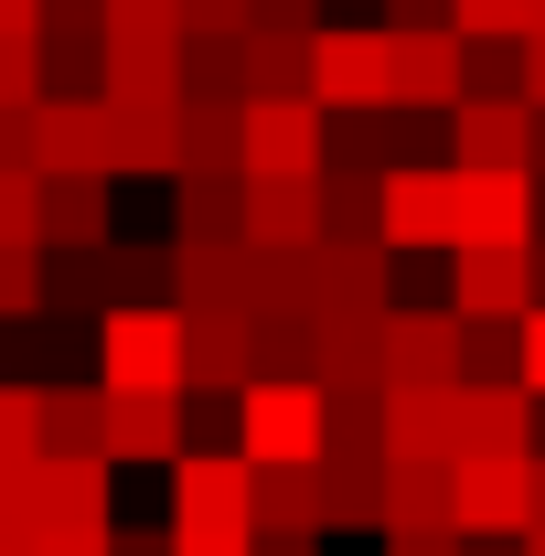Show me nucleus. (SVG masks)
Segmentation results:
<instances>
[{
  "instance_id": "obj_1",
  "label": "nucleus",
  "mask_w": 545,
  "mask_h": 556,
  "mask_svg": "<svg viewBox=\"0 0 545 556\" xmlns=\"http://www.w3.org/2000/svg\"><path fill=\"white\" fill-rule=\"evenodd\" d=\"M310 108L321 118H385L396 108V54H385V22H321L310 33Z\"/></svg>"
},
{
  "instance_id": "obj_2",
  "label": "nucleus",
  "mask_w": 545,
  "mask_h": 556,
  "mask_svg": "<svg viewBox=\"0 0 545 556\" xmlns=\"http://www.w3.org/2000/svg\"><path fill=\"white\" fill-rule=\"evenodd\" d=\"M321 428H332L321 386H246L236 396V460L246 471H310L321 460Z\"/></svg>"
},
{
  "instance_id": "obj_3",
  "label": "nucleus",
  "mask_w": 545,
  "mask_h": 556,
  "mask_svg": "<svg viewBox=\"0 0 545 556\" xmlns=\"http://www.w3.org/2000/svg\"><path fill=\"white\" fill-rule=\"evenodd\" d=\"M107 396H182V311H97Z\"/></svg>"
},
{
  "instance_id": "obj_4",
  "label": "nucleus",
  "mask_w": 545,
  "mask_h": 556,
  "mask_svg": "<svg viewBox=\"0 0 545 556\" xmlns=\"http://www.w3.org/2000/svg\"><path fill=\"white\" fill-rule=\"evenodd\" d=\"M172 535H257V471L236 450H182L172 460Z\"/></svg>"
},
{
  "instance_id": "obj_5",
  "label": "nucleus",
  "mask_w": 545,
  "mask_h": 556,
  "mask_svg": "<svg viewBox=\"0 0 545 556\" xmlns=\"http://www.w3.org/2000/svg\"><path fill=\"white\" fill-rule=\"evenodd\" d=\"M375 236H385V257H407V247H439V257H460V161L385 172V214H375Z\"/></svg>"
},
{
  "instance_id": "obj_6",
  "label": "nucleus",
  "mask_w": 545,
  "mask_h": 556,
  "mask_svg": "<svg viewBox=\"0 0 545 556\" xmlns=\"http://www.w3.org/2000/svg\"><path fill=\"white\" fill-rule=\"evenodd\" d=\"M460 311L428 300V311H385V396H449L460 386Z\"/></svg>"
},
{
  "instance_id": "obj_7",
  "label": "nucleus",
  "mask_w": 545,
  "mask_h": 556,
  "mask_svg": "<svg viewBox=\"0 0 545 556\" xmlns=\"http://www.w3.org/2000/svg\"><path fill=\"white\" fill-rule=\"evenodd\" d=\"M449 525H460V546H481V535L524 546L535 535V460H460L449 471Z\"/></svg>"
},
{
  "instance_id": "obj_8",
  "label": "nucleus",
  "mask_w": 545,
  "mask_h": 556,
  "mask_svg": "<svg viewBox=\"0 0 545 556\" xmlns=\"http://www.w3.org/2000/svg\"><path fill=\"white\" fill-rule=\"evenodd\" d=\"M321 161H332V118L310 97L246 108V182H321Z\"/></svg>"
},
{
  "instance_id": "obj_9",
  "label": "nucleus",
  "mask_w": 545,
  "mask_h": 556,
  "mask_svg": "<svg viewBox=\"0 0 545 556\" xmlns=\"http://www.w3.org/2000/svg\"><path fill=\"white\" fill-rule=\"evenodd\" d=\"M310 386L321 396H385V311H321L310 321Z\"/></svg>"
},
{
  "instance_id": "obj_10",
  "label": "nucleus",
  "mask_w": 545,
  "mask_h": 556,
  "mask_svg": "<svg viewBox=\"0 0 545 556\" xmlns=\"http://www.w3.org/2000/svg\"><path fill=\"white\" fill-rule=\"evenodd\" d=\"M385 54H396V108L460 118V97H471V43L460 33H385Z\"/></svg>"
},
{
  "instance_id": "obj_11",
  "label": "nucleus",
  "mask_w": 545,
  "mask_h": 556,
  "mask_svg": "<svg viewBox=\"0 0 545 556\" xmlns=\"http://www.w3.org/2000/svg\"><path fill=\"white\" fill-rule=\"evenodd\" d=\"M449 311L460 321H535V247H471V257H449Z\"/></svg>"
},
{
  "instance_id": "obj_12",
  "label": "nucleus",
  "mask_w": 545,
  "mask_h": 556,
  "mask_svg": "<svg viewBox=\"0 0 545 556\" xmlns=\"http://www.w3.org/2000/svg\"><path fill=\"white\" fill-rule=\"evenodd\" d=\"M257 386V332L236 311H182V396H246Z\"/></svg>"
},
{
  "instance_id": "obj_13",
  "label": "nucleus",
  "mask_w": 545,
  "mask_h": 556,
  "mask_svg": "<svg viewBox=\"0 0 545 556\" xmlns=\"http://www.w3.org/2000/svg\"><path fill=\"white\" fill-rule=\"evenodd\" d=\"M545 396L535 386H460V460H535Z\"/></svg>"
},
{
  "instance_id": "obj_14",
  "label": "nucleus",
  "mask_w": 545,
  "mask_h": 556,
  "mask_svg": "<svg viewBox=\"0 0 545 556\" xmlns=\"http://www.w3.org/2000/svg\"><path fill=\"white\" fill-rule=\"evenodd\" d=\"M172 311H236V321H257V247L246 236H225V247H172Z\"/></svg>"
},
{
  "instance_id": "obj_15",
  "label": "nucleus",
  "mask_w": 545,
  "mask_h": 556,
  "mask_svg": "<svg viewBox=\"0 0 545 556\" xmlns=\"http://www.w3.org/2000/svg\"><path fill=\"white\" fill-rule=\"evenodd\" d=\"M332 214H321V182H246V247L257 257H321Z\"/></svg>"
},
{
  "instance_id": "obj_16",
  "label": "nucleus",
  "mask_w": 545,
  "mask_h": 556,
  "mask_svg": "<svg viewBox=\"0 0 545 556\" xmlns=\"http://www.w3.org/2000/svg\"><path fill=\"white\" fill-rule=\"evenodd\" d=\"M471 247H535V172H460V257Z\"/></svg>"
},
{
  "instance_id": "obj_17",
  "label": "nucleus",
  "mask_w": 545,
  "mask_h": 556,
  "mask_svg": "<svg viewBox=\"0 0 545 556\" xmlns=\"http://www.w3.org/2000/svg\"><path fill=\"white\" fill-rule=\"evenodd\" d=\"M449 150H460V172H535V108H514V97H460Z\"/></svg>"
},
{
  "instance_id": "obj_18",
  "label": "nucleus",
  "mask_w": 545,
  "mask_h": 556,
  "mask_svg": "<svg viewBox=\"0 0 545 556\" xmlns=\"http://www.w3.org/2000/svg\"><path fill=\"white\" fill-rule=\"evenodd\" d=\"M321 311H396L385 300V278H396V257H385V236H321Z\"/></svg>"
},
{
  "instance_id": "obj_19",
  "label": "nucleus",
  "mask_w": 545,
  "mask_h": 556,
  "mask_svg": "<svg viewBox=\"0 0 545 556\" xmlns=\"http://www.w3.org/2000/svg\"><path fill=\"white\" fill-rule=\"evenodd\" d=\"M182 396H107V471L118 460H182Z\"/></svg>"
},
{
  "instance_id": "obj_20",
  "label": "nucleus",
  "mask_w": 545,
  "mask_h": 556,
  "mask_svg": "<svg viewBox=\"0 0 545 556\" xmlns=\"http://www.w3.org/2000/svg\"><path fill=\"white\" fill-rule=\"evenodd\" d=\"M107 182H43V247L54 257H107Z\"/></svg>"
},
{
  "instance_id": "obj_21",
  "label": "nucleus",
  "mask_w": 545,
  "mask_h": 556,
  "mask_svg": "<svg viewBox=\"0 0 545 556\" xmlns=\"http://www.w3.org/2000/svg\"><path fill=\"white\" fill-rule=\"evenodd\" d=\"M43 460H107V386H43Z\"/></svg>"
},
{
  "instance_id": "obj_22",
  "label": "nucleus",
  "mask_w": 545,
  "mask_h": 556,
  "mask_svg": "<svg viewBox=\"0 0 545 556\" xmlns=\"http://www.w3.org/2000/svg\"><path fill=\"white\" fill-rule=\"evenodd\" d=\"M321 214H332V236H375V214H385V172H375L364 150H332V161H321Z\"/></svg>"
},
{
  "instance_id": "obj_23",
  "label": "nucleus",
  "mask_w": 545,
  "mask_h": 556,
  "mask_svg": "<svg viewBox=\"0 0 545 556\" xmlns=\"http://www.w3.org/2000/svg\"><path fill=\"white\" fill-rule=\"evenodd\" d=\"M310 97V33H246V108Z\"/></svg>"
},
{
  "instance_id": "obj_24",
  "label": "nucleus",
  "mask_w": 545,
  "mask_h": 556,
  "mask_svg": "<svg viewBox=\"0 0 545 556\" xmlns=\"http://www.w3.org/2000/svg\"><path fill=\"white\" fill-rule=\"evenodd\" d=\"M385 460H321V535L332 525H385Z\"/></svg>"
},
{
  "instance_id": "obj_25",
  "label": "nucleus",
  "mask_w": 545,
  "mask_h": 556,
  "mask_svg": "<svg viewBox=\"0 0 545 556\" xmlns=\"http://www.w3.org/2000/svg\"><path fill=\"white\" fill-rule=\"evenodd\" d=\"M225 236H246V182H182L172 247H225Z\"/></svg>"
},
{
  "instance_id": "obj_26",
  "label": "nucleus",
  "mask_w": 545,
  "mask_h": 556,
  "mask_svg": "<svg viewBox=\"0 0 545 556\" xmlns=\"http://www.w3.org/2000/svg\"><path fill=\"white\" fill-rule=\"evenodd\" d=\"M257 535H321V460L310 471H257Z\"/></svg>"
},
{
  "instance_id": "obj_27",
  "label": "nucleus",
  "mask_w": 545,
  "mask_h": 556,
  "mask_svg": "<svg viewBox=\"0 0 545 556\" xmlns=\"http://www.w3.org/2000/svg\"><path fill=\"white\" fill-rule=\"evenodd\" d=\"M97 289H107V311H161L172 247H107V257H97Z\"/></svg>"
},
{
  "instance_id": "obj_28",
  "label": "nucleus",
  "mask_w": 545,
  "mask_h": 556,
  "mask_svg": "<svg viewBox=\"0 0 545 556\" xmlns=\"http://www.w3.org/2000/svg\"><path fill=\"white\" fill-rule=\"evenodd\" d=\"M385 535H460L449 525V471H396L385 482Z\"/></svg>"
},
{
  "instance_id": "obj_29",
  "label": "nucleus",
  "mask_w": 545,
  "mask_h": 556,
  "mask_svg": "<svg viewBox=\"0 0 545 556\" xmlns=\"http://www.w3.org/2000/svg\"><path fill=\"white\" fill-rule=\"evenodd\" d=\"M107 54H182V0H107Z\"/></svg>"
},
{
  "instance_id": "obj_30",
  "label": "nucleus",
  "mask_w": 545,
  "mask_h": 556,
  "mask_svg": "<svg viewBox=\"0 0 545 556\" xmlns=\"http://www.w3.org/2000/svg\"><path fill=\"white\" fill-rule=\"evenodd\" d=\"M460 386H524V321H471L460 332Z\"/></svg>"
},
{
  "instance_id": "obj_31",
  "label": "nucleus",
  "mask_w": 545,
  "mask_h": 556,
  "mask_svg": "<svg viewBox=\"0 0 545 556\" xmlns=\"http://www.w3.org/2000/svg\"><path fill=\"white\" fill-rule=\"evenodd\" d=\"M43 460V386L33 375H0V471Z\"/></svg>"
},
{
  "instance_id": "obj_32",
  "label": "nucleus",
  "mask_w": 545,
  "mask_h": 556,
  "mask_svg": "<svg viewBox=\"0 0 545 556\" xmlns=\"http://www.w3.org/2000/svg\"><path fill=\"white\" fill-rule=\"evenodd\" d=\"M321 460H385V396H332Z\"/></svg>"
},
{
  "instance_id": "obj_33",
  "label": "nucleus",
  "mask_w": 545,
  "mask_h": 556,
  "mask_svg": "<svg viewBox=\"0 0 545 556\" xmlns=\"http://www.w3.org/2000/svg\"><path fill=\"white\" fill-rule=\"evenodd\" d=\"M0 247H43V172H0Z\"/></svg>"
},
{
  "instance_id": "obj_34",
  "label": "nucleus",
  "mask_w": 545,
  "mask_h": 556,
  "mask_svg": "<svg viewBox=\"0 0 545 556\" xmlns=\"http://www.w3.org/2000/svg\"><path fill=\"white\" fill-rule=\"evenodd\" d=\"M524 11H535V0H460L449 33H460V43H524Z\"/></svg>"
},
{
  "instance_id": "obj_35",
  "label": "nucleus",
  "mask_w": 545,
  "mask_h": 556,
  "mask_svg": "<svg viewBox=\"0 0 545 556\" xmlns=\"http://www.w3.org/2000/svg\"><path fill=\"white\" fill-rule=\"evenodd\" d=\"M43 311V247H0V321Z\"/></svg>"
},
{
  "instance_id": "obj_36",
  "label": "nucleus",
  "mask_w": 545,
  "mask_h": 556,
  "mask_svg": "<svg viewBox=\"0 0 545 556\" xmlns=\"http://www.w3.org/2000/svg\"><path fill=\"white\" fill-rule=\"evenodd\" d=\"M471 97H514L524 108V43H471Z\"/></svg>"
},
{
  "instance_id": "obj_37",
  "label": "nucleus",
  "mask_w": 545,
  "mask_h": 556,
  "mask_svg": "<svg viewBox=\"0 0 545 556\" xmlns=\"http://www.w3.org/2000/svg\"><path fill=\"white\" fill-rule=\"evenodd\" d=\"M97 300V257H43V311H86Z\"/></svg>"
},
{
  "instance_id": "obj_38",
  "label": "nucleus",
  "mask_w": 545,
  "mask_h": 556,
  "mask_svg": "<svg viewBox=\"0 0 545 556\" xmlns=\"http://www.w3.org/2000/svg\"><path fill=\"white\" fill-rule=\"evenodd\" d=\"M246 33H321V0H246Z\"/></svg>"
},
{
  "instance_id": "obj_39",
  "label": "nucleus",
  "mask_w": 545,
  "mask_h": 556,
  "mask_svg": "<svg viewBox=\"0 0 545 556\" xmlns=\"http://www.w3.org/2000/svg\"><path fill=\"white\" fill-rule=\"evenodd\" d=\"M182 33H204V43H236V33H246V0H182Z\"/></svg>"
},
{
  "instance_id": "obj_40",
  "label": "nucleus",
  "mask_w": 545,
  "mask_h": 556,
  "mask_svg": "<svg viewBox=\"0 0 545 556\" xmlns=\"http://www.w3.org/2000/svg\"><path fill=\"white\" fill-rule=\"evenodd\" d=\"M460 0H385V33H449Z\"/></svg>"
},
{
  "instance_id": "obj_41",
  "label": "nucleus",
  "mask_w": 545,
  "mask_h": 556,
  "mask_svg": "<svg viewBox=\"0 0 545 556\" xmlns=\"http://www.w3.org/2000/svg\"><path fill=\"white\" fill-rule=\"evenodd\" d=\"M107 556H172V525H118Z\"/></svg>"
},
{
  "instance_id": "obj_42",
  "label": "nucleus",
  "mask_w": 545,
  "mask_h": 556,
  "mask_svg": "<svg viewBox=\"0 0 545 556\" xmlns=\"http://www.w3.org/2000/svg\"><path fill=\"white\" fill-rule=\"evenodd\" d=\"M172 556H257V535H172Z\"/></svg>"
},
{
  "instance_id": "obj_43",
  "label": "nucleus",
  "mask_w": 545,
  "mask_h": 556,
  "mask_svg": "<svg viewBox=\"0 0 545 556\" xmlns=\"http://www.w3.org/2000/svg\"><path fill=\"white\" fill-rule=\"evenodd\" d=\"M385 556H471L460 535H385Z\"/></svg>"
},
{
  "instance_id": "obj_44",
  "label": "nucleus",
  "mask_w": 545,
  "mask_h": 556,
  "mask_svg": "<svg viewBox=\"0 0 545 556\" xmlns=\"http://www.w3.org/2000/svg\"><path fill=\"white\" fill-rule=\"evenodd\" d=\"M524 386H535V396H545V311H535V321H524Z\"/></svg>"
},
{
  "instance_id": "obj_45",
  "label": "nucleus",
  "mask_w": 545,
  "mask_h": 556,
  "mask_svg": "<svg viewBox=\"0 0 545 556\" xmlns=\"http://www.w3.org/2000/svg\"><path fill=\"white\" fill-rule=\"evenodd\" d=\"M257 556H321V535H257Z\"/></svg>"
},
{
  "instance_id": "obj_46",
  "label": "nucleus",
  "mask_w": 545,
  "mask_h": 556,
  "mask_svg": "<svg viewBox=\"0 0 545 556\" xmlns=\"http://www.w3.org/2000/svg\"><path fill=\"white\" fill-rule=\"evenodd\" d=\"M0 556H43V535L33 525H0Z\"/></svg>"
},
{
  "instance_id": "obj_47",
  "label": "nucleus",
  "mask_w": 545,
  "mask_h": 556,
  "mask_svg": "<svg viewBox=\"0 0 545 556\" xmlns=\"http://www.w3.org/2000/svg\"><path fill=\"white\" fill-rule=\"evenodd\" d=\"M524 43H545V0H535V11H524Z\"/></svg>"
},
{
  "instance_id": "obj_48",
  "label": "nucleus",
  "mask_w": 545,
  "mask_h": 556,
  "mask_svg": "<svg viewBox=\"0 0 545 556\" xmlns=\"http://www.w3.org/2000/svg\"><path fill=\"white\" fill-rule=\"evenodd\" d=\"M535 182H545V108H535Z\"/></svg>"
},
{
  "instance_id": "obj_49",
  "label": "nucleus",
  "mask_w": 545,
  "mask_h": 556,
  "mask_svg": "<svg viewBox=\"0 0 545 556\" xmlns=\"http://www.w3.org/2000/svg\"><path fill=\"white\" fill-rule=\"evenodd\" d=\"M535 525H545V450H535Z\"/></svg>"
},
{
  "instance_id": "obj_50",
  "label": "nucleus",
  "mask_w": 545,
  "mask_h": 556,
  "mask_svg": "<svg viewBox=\"0 0 545 556\" xmlns=\"http://www.w3.org/2000/svg\"><path fill=\"white\" fill-rule=\"evenodd\" d=\"M535 311H545V247H535Z\"/></svg>"
},
{
  "instance_id": "obj_51",
  "label": "nucleus",
  "mask_w": 545,
  "mask_h": 556,
  "mask_svg": "<svg viewBox=\"0 0 545 556\" xmlns=\"http://www.w3.org/2000/svg\"><path fill=\"white\" fill-rule=\"evenodd\" d=\"M524 556H545V525H535V535H524Z\"/></svg>"
}]
</instances>
